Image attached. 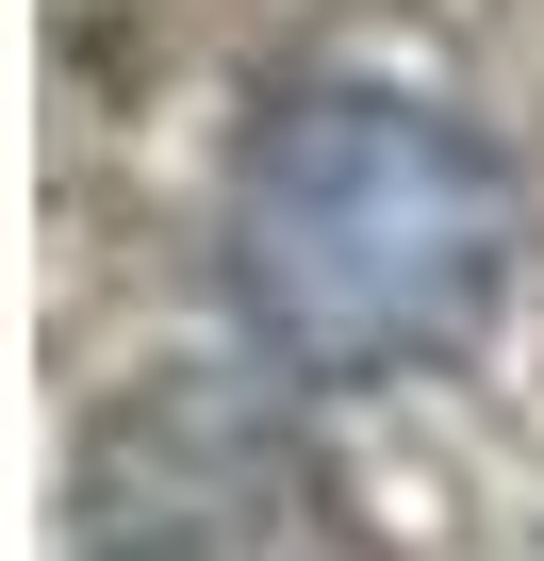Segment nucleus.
<instances>
[{"instance_id": "nucleus-1", "label": "nucleus", "mask_w": 544, "mask_h": 561, "mask_svg": "<svg viewBox=\"0 0 544 561\" xmlns=\"http://www.w3.org/2000/svg\"><path fill=\"white\" fill-rule=\"evenodd\" d=\"M528 264V182L478 116L413 83H298L231 165V298L281 380H429L495 331Z\"/></svg>"}, {"instance_id": "nucleus-2", "label": "nucleus", "mask_w": 544, "mask_h": 561, "mask_svg": "<svg viewBox=\"0 0 544 561\" xmlns=\"http://www.w3.org/2000/svg\"><path fill=\"white\" fill-rule=\"evenodd\" d=\"M67 545L83 561H331V479L247 380L165 364L116 413H83Z\"/></svg>"}]
</instances>
